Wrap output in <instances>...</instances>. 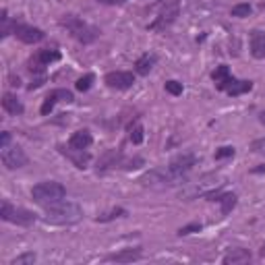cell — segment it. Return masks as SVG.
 <instances>
[{"mask_svg":"<svg viewBox=\"0 0 265 265\" xmlns=\"http://www.w3.org/2000/svg\"><path fill=\"white\" fill-rule=\"evenodd\" d=\"M44 220L54 226H71V224H77V222L83 220V209L73 201H58V203L46 207Z\"/></svg>","mask_w":265,"mask_h":265,"instance_id":"cell-1","label":"cell"},{"mask_svg":"<svg viewBox=\"0 0 265 265\" xmlns=\"http://www.w3.org/2000/svg\"><path fill=\"white\" fill-rule=\"evenodd\" d=\"M122 216H127V209L116 207V209H112V212L97 216V222H110V220H114V218H122Z\"/></svg>","mask_w":265,"mask_h":265,"instance_id":"cell-24","label":"cell"},{"mask_svg":"<svg viewBox=\"0 0 265 265\" xmlns=\"http://www.w3.org/2000/svg\"><path fill=\"white\" fill-rule=\"evenodd\" d=\"M259 120H261V124H265V112L259 114Z\"/></svg>","mask_w":265,"mask_h":265,"instance_id":"cell-36","label":"cell"},{"mask_svg":"<svg viewBox=\"0 0 265 265\" xmlns=\"http://www.w3.org/2000/svg\"><path fill=\"white\" fill-rule=\"evenodd\" d=\"M251 147H253L255 151H259V153H263L265 151V139H257V141H253Z\"/></svg>","mask_w":265,"mask_h":265,"instance_id":"cell-32","label":"cell"},{"mask_svg":"<svg viewBox=\"0 0 265 265\" xmlns=\"http://www.w3.org/2000/svg\"><path fill=\"white\" fill-rule=\"evenodd\" d=\"M236 201H239V197H236L234 193H222L218 197V203H222V214L228 216L232 209L236 207Z\"/></svg>","mask_w":265,"mask_h":265,"instance_id":"cell-21","label":"cell"},{"mask_svg":"<svg viewBox=\"0 0 265 265\" xmlns=\"http://www.w3.org/2000/svg\"><path fill=\"white\" fill-rule=\"evenodd\" d=\"M261 10H265V2H261Z\"/></svg>","mask_w":265,"mask_h":265,"instance_id":"cell-38","label":"cell"},{"mask_svg":"<svg viewBox=\"0 0 265 265\" xmlns=\"http://www.w3.org/2000/svg\"><path fill=\"white\" fill-rule=\"evenodd\" d=\"M29 162L25 156V151L15 145V147H2V164L6 166L8 170H17V168H23V166Z\"/></svg>","mask_w":265,"mask_h":265,"instance_id":"cell-8","label":"cell"},{"mask_svg":"<svg viewBox=\"0 0 265 265\" xmlns=\"http://www.w3.org/2000/svg\"><path fill=\"white\" fill-rule=\"evenodd\" d=\"M2 108L12 116L23 114V104L17 100V95H12V93H4L2 95Z\"/></svg>","mask_w":265,"mask_h":265,"instance_id":"cell-18","label":"cell"},{"mask_svg":"<svg viewBox=\"0 0 265 265\" xmlns=\"http://www.w3.org/2000/svg\"><path fill=\"white\" fill-rule=\"evenodd\" d=\"M178 17V0H172V2H168L164 6V10L160 12V17H156V21H153L149 25L151 31H162L166 29V27H170Z\"/></svg>","mask_w":265,"mask_h":265,"instance_id":"cell-6","label":"cell"},{"mask_svg":"<svg viewBox=\"0 0 265 265\" xmlns=\"http://www.w3.org/2000/svg\"><path fill=\"white\" fill-rule=\"evenodd\" d=\"M66 197V189L56 183V180H46V183H39L31 189V199L37 203V205H54Z\"/></svg>","mask_w":265,"mask_h":265,"instance_id":"cell-2","label":"cell"},{"mask_svg":"<svg viewBox=\"0 0 265 265\" xmlns=\"http://www.w3.org/2000/svg\"><path fill=\"white\" fill-rule=\"evenodd\" d=\"M97 2H102V4H120L122 0H97Z\"/></svg>","mask_w":265,"mask_h":265,"instance_id":"cell-35","label":"cell"},{"mask_svg":"<svg viewBox=\"0 0 265 265\" xmlns=\"http://www.w3.org/2000/svg\"><path fill=\"white\" fill-rule=\"evenodd\" d=\"M251 15V4H247V2H243V4H236V6H232V17H249Z\"/></svg>","mask_w":265,"mask_h":265,"instance_id":"cell-26","label":"cell"},{"mask_svg":"<svg viewBox=\"0 0 265 265\" xmlns=\"http://www.w3.org/2000/svg\"><path fill=\"white\" fill-rule=\"evenodd\" d=\"M60 25L66 27L68 33H71L77 41H81V44H91V41L100 35V31H97V27L85 23L83 19L75 17V15H64L60 19Z\"/></svg>","mask_w":265,"mask_h":265,"instance_id":"cell-3","label":"cell"},{"mask_svg":"<svg viewBox=\"0 0 265 265\" xmlns=\"http://www.w3.org/2000/svg\"><path fill=\"white\" fill-rule=\"evenodd\" d=\"M261 257H263V259H265V245H263V247H261Z\"/></svg>","mask_w":265,"mask_h":265,"instance_id":"cell-37","label":"cell"},{"mask_svg":"<svg viewBox=\"0 0 265 265\" xmlns=\"http://www.w3.org/2000/svg\"><path fill=\"white\" fill-rule=\"evenodd\" d=\"M122 2H124V0H122Z\"/></svg>","mask_w":265,"mask_h":265,"instance_id":"cell-39","label":"cell"},{"mask_svg":"<svg viewBox=\"0 0 265 265\" xmlns=\"http://www.w3.org/2000/svg\"><path fill=\"white\" fill-rule=\"evenodd\" d=\"M247 261H251V251H247V249H230L224 255V259H222V263H226V265L247 263Z\"/></svg>","mask_w":265,"mask_h":265,"instance_id":"cell-17","label":"cell"},{"mask_svg":"<svg viewBox=\"0 0 265 265\" xmlns=\"http://www.w3.org/2000/svg\"><path fill=\"white\" fill-rule=\"evenodd\" d=\"M91 133L87 129H81L77 133L71 135V139H68V147H73V149H87L91 145Z\"/></svg>","mask_w":265,"mask_h":265,"instance_id":"cell-13","label":"cell"},{"mask_svg":"<svg viewBox=\"0 0 265 265\" xmlns=\"http://www.w3.org/2000/svg\"><path fill=\"white\" fill-rule=\"evenodd\" d=\"M91 83H93V75L89 73V75H85V77H81V79H77V83H75V87H77L79 91H87V89L91 87Z\"/></svg>","mask_w":265,"mask_h":265,"instance_id":"cell-27","label":"cell"},{"mask_svg":"<svg viewBox=\"0 0 265 265\" xmlns=\"http://www.w3.org/2000/svg\"><path fill=\"white\" fill-rule=\"evenodd\" d=\"M201 230V224H189V226H183L178 230L180 236H187V234H193V232H199Z\"/></svg>","mask_w":265,"mask_h":265,"instance_id":"cell-31","label":"cell"},{"mask_svg":"<svg viewBox=\"0 0 265 265\" xmlns=\"http://www.w3.org/2000/svg\"><path fill=\"white\" fill-rule=\"evenodd\" d=\"M8 141H10V133H2V137H0V147H8Z\"/></svg>","mask_w":265,"mask_h":265,"instance_id":"cell-34","label":"cell"},{"mask_svg":"<svg viewBox=\"0 0 265 265\" xmlns=\"http://www.w3.org/2000/svg\"><path fill=\"white\" fill-rule=\"evenodd\" d=\"M35 263V253H23L10 261V265H31Z\"/></svg>","mask_w":265,"mask_h":265,"instance_id":"cell-25","label":"cell"},{"mask_svg":"<svg viewBox=\"0 0 265 265\" xmlns=\"http://www.w3.org/2000/svg\"><path fill=\"white\" fill-rule=\"evenodd\" d=\"M129 135H131V141H133L135 145L143 143V124H141V122H135V124H131Z\"/></svg>","mask_w":265,"mask_h":265,"instance_id":"cell-22","label":"cell"},{"mask_svg":"<svg viewBox=\"0 0 265 265\" xmlns=\"http://www.w3.org/2000/svg\"><path fill=\"white\" fill-rule=\"evenodd\" d=\"M234 156V147H220L216 151V160H224V158H232Z\"/></svg>","mask_w":265,"mask_h":265,"instance_id":"cell-30","label":"cell"},{"mask_svg":"<svg viewBox=\"0 0 265 265\" xmlns=\"http://www.w3.org/2000/svg\"><path fill=\"white\" fill-rule=\"evenodd\" d=\"M156 54H143L141 58H139L137 62H135V68H137V73L139 75H147L151 68H153V64H156Z\"/></svg>","mask_w":265,"mask_h":265,"instance_id":"cell-19","label":"cell"},{"mask_svg":"<svg viewBox=\"0 0 265 265\" xmlns=\"http://www.w3.org/2000/svg\"><path fill=\"white\" fill-rule=\"evenodd\" d=\"M143 257V251L135 247V249H122L118 251V253H112V255H108L106 259L108 261H116V263H133L137 259H141Z\"/></svg>","mask_w":265,"mask_h":265,"instance_id":"cell-11","label":"cell"},{"mask_svg":"<svg viewBox=\"0 0 265 265\" xmlns=\"http://www.w3.org/2000/svg\"><path fill=\"white\" fill-rule=\"evenodd\" d=\"M193 166H195V156L193 153H180V156H176L170 164H168V168L174 176H178L180 180L185 183V178L187 174L193 170Z\"/></svg>","mask_w":265,"mask_h":265,"instance_id":"cell-7","label":"cell"},{"mask_svg":"<svg viewBox=\"0 0 265 265\" xmlns=\"http://www.w3.org/2000/svg\"><path fill=\"white\" fill-rule=\"evenodd\" d=\"M120 162H122V153L116 151V149H110V151H106L104 156L100 158V162H97V170L116 168V166H120Z\"/></svg>","mask_w":265,"mask_h":265,"instance_id":"cell-14","label":"cell"},{"mask_svg":"<svg viewBox=\"0 0 265 265\" xmlns=\"http://www.w3.org/2000/svg\"><path fill=\"white\" fill-rule=\"evenodd\" d=\"M44 77H37V79H33L31 81V85H29V91H33V89H37V87H41V85H44Z\"/></svg>","mask_w":265,"mask_h":265,"instance_id":"cell-33","label":"cell"},{"mask_svg":"<svg viewBox=\"0 0 265 265\" xmlns=\"http://www.w3.org/2000/svg\"><path fill=\"white\" fill-rule=\"evenodd\" d=\"M212 79H214V83H216V87L220 89V91H226V87L230 85V81H232V77H230V68L226 66V64H220L216 71L212 73Z\"/></svg>","mask_w":265,"mask_h":265,"instance_id":"cell-15","label":"cell"},{"mask_svg":"<svg viewBox=\"0 0 265 265\" xmlns=\"http://www.w3.org/2000/svg\"><path fill=\"white\" fill-rule=\"evenodd\" d=\"M56 60H60L58 50H39L35 56L29 58V71L35 73V75H41L50 62H56Z\"/></svg>","mask_w":265,"mask_h":265,"instance_id":"cell-5","label":"cell"},{"mask_svg":"<svg viewBox=\"0 0 265 265\" xmlns=\"http://www.w3.org/2000/svg\"><path fill=\"white\" fill-rule=\"evenodd\" d=\"M17 39H21L23 44H37V41L44 39V31L37 29V27H31V25H15V31Z\"/></svg>","mask_w":265,"mask_h":265,"instance_id":"cell-10","label":"cell"},{"mask_svg":"<svg viewBox=\"0 0 265 265\" xmlns=\"http://www.w3.org/2000/svg\"><path fill=\"white\" fill-rule=\"evenodd\" d=\"M166 91H168L170 95H180V93H183V83H178V81H166Z\"/></svg>","mask_w":265,"mask_h":265,"instance_id":"cell-28","label":"cell"},{"mask_svg":"<svg viewBox=\"0 0 265 265\" xmlns=\"http://www.w3.org/2000/svg\"><path fill=\"white\" fill-rule=\"evenodd\" d=\"M251 54L255 58H265V31L255 29L251 33Z\"/></svg>","mask_w":265,"mask_h":265,"instance_id":"cell-16","label":"cell"},{"mask_svg":"<svg viewBox=\"0 0 265 265\" xmlns=\"http://www.w3.org/2000/svg\"><path fill=\"white\" fill-rule=\"evenodd\" d=\"M104 81H106V85L112 89H129L135 83V75L129 71H112L104 77Z\"/></svg>","mask_w":265,"mask_h":265,"instance_id":"cell-9","label":"cell"},{"mask_svg":"<svg viewBox=\"0 0 265 265\" xmlns=\"http://www.w3.org/2000/svg\"><path fill=\"white\" fill-rule=\"evenodd\" d=\"M54 93H56V97H60V102H66V104H71L75 100L73 93L68 89H54Z\"/></svg>","mask_w":265,"mask_h":265,"instance_id":"cell-29","label":"cell"},{"mask_svg":"<svg viewBox=\"0 0 265 265\" xmlns=\"http://www.w3.org/2000/svg\"><path fill=\"white\" fill-rule=\"evenodd\" d=\"M0 218H2L4 222H10V224H17V226H31L35 222V214H31L29 209L10 205L8 201H2V207H0Z\"/></svg>","mask_w":265,"mask_h":265,"instance_id":"cell-4","label":"cell"},{"mask_svg":"<svg viewBox=\"0 0 265 265\" xmlns=\"http://www.w3.org/2000/svg\"><path fill=\"white\" fill-rule=\"evenodd\" d=\"M60 153H62V156H66V158L71 160V162L77 166V168H81V170L87 168V164H89V160H91L89 153H87L85 149H73V147H71V149H62V147H60Z\"/></svg>","mask_w":265,"mask_h":265,"instance_id":"cell-12","label":"cell"},{"mask_svg":"<svg viewBox=\"0 0 265 265\" xmlns=\"http://www.w3.org/2000/svg\"><path fill=\"white\" fill-rule=\"evenodd\" d=\"M56 100H58V97H56V93H54V91H50V93H48V97L44 100V104H41V114H44V116H48V114L52 112L54 104H56Z\"/></svg>","mask_w":265,"mask_h":265,"instance_id":"cell-23","label":"cell"},{"mask_svg":"<svg viewBox=\"0 0 265 265\" xmlns=\"http://www.w3.org/2000/svg\"><path fill=\"white\" fill-rule=\"evenodd\" d=\"M253 89V83L251 81H236L234 77H232V81H230V85L226 87V91L230 93V95H243V93H247V91H251Z\"/></svg>","mask_w":265,"mask_h":265,"instance_id":"cell-20","label":"cell"}]
</instances>
